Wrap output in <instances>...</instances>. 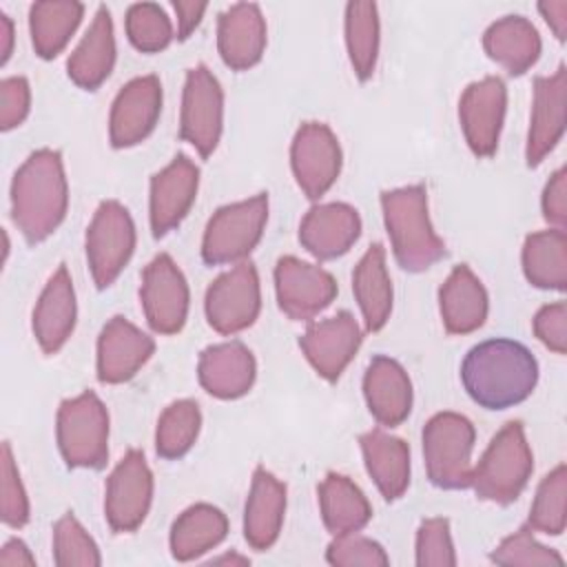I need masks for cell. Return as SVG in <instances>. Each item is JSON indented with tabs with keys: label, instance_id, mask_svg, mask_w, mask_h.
<instances>
[{
	"label": "cell",
	"instance_id": "cell-1",
	"mask_svg": "<svg viewBox=\"0 0 567 567\" xmlns=\"http://www.w3.org/2000/svg\"><path fill=\"white\" fill-rule=\"evenodd\" d=\"M461 381L474 403L485 410H507L523 403L536 388L538 363L514 339H487L474 346L461 363Z\"/></svg>",
	"mask_w": 567,
	"mask_h": 567
},
{
	"label": "cell",
	"instance_id": "cell-2",
	"mask_svg": "<svg viewBox=\"0 0 567 567\" xmlns=\"http://www.w3.org/2000/svg\"><path fill=\"white\" fill-rule=\"evenodd\" d=\"M69 186L62 155L53 148L31 153L11 182V219L29 244L44 241L64 219Z\"/></svg>",
	"mask_w": 567,
	"mask_h": 567
},
{
	"label": "cell",
	"instance_id": "cell-3",
	"mask_svg": "<svg viewBox=\"0 0 567 567\" xmlns=\"http://www.w3.org/2000/svg\"><path fill=\"white\" fill-rule=\"evenodd\" d=\"M383 221L396 264L423 272L445 257V241L434 233L427 213V190L421 184L381 193Z\"/></svg>",
	"mask_w": 567,
	"mask_h": 567
},
{
	"label": "cell",
	"instance_id": "cell-4",
	"mask_svg": "<svg viewBox=\"0 0 567 567\" xmlns=\"http://www.w3.org/2000/svg\"><path fill=\"white\" fill-rule=\"evenodd\" d=\"M532 472L534 456L523 423L509 421L494 434L478 465L472 470L470 487H474L481 501L509 505L520 496Z\"/></svg>",
	"mask_w": 567,
	"mask_h": 567
},
{
	"label": "cell",
	"instance_id": "cell-5",
	"mask_svg": "<svg viewBox=\"0 0 567 567\" xmlns=\"http://www.w3.org/2000/svg\"><path fill=\"white\" fill-rule=\"evenodd\" d=\"M58 447L69 467L102 470L109 458V412L93 390L58 408Z\"/></svg>",
	"mask_w": 567,
	"mask_h": 567
},
{
	"label": "cell",
	"instance_id": "cell-6",
	"mask_svg": "<svg viewBox=\"0 0 567 567\" xmlns=\"http://www.w3.org/2000/svg\"><path fill=\"white\" fill-rule=\"evenodd\" d=\"M474 425L456 412H439L423 427L427 478L441 489H465L472 481Z\"/></svg>",
	"mask_w": 567,
	"mask_h": 567
},
{
	"label": "cell",
	"instance_id": "cell-7",
	"mask_svg": "<svg viewBox=\"0 0 567 567\" xmlns=\"http://www.w3.org/2000/svg\"><path fill=\"white\" fill-rule=\"evenodd\" d=\"M268 221V195L226 204L213 213L202 239V259L208 266L244 261L259 244Z\"/></svg>",
	"mask_w": 567,
	"mask_h": 567
},
{
	"label": "cell",
	"instance_id": "cell-8",
	"mask_svg": "<svg viewBox=\"0 0 567 567\" xmlns=\"http://www.w3.org/2000/svg\"><path fill=\"white\" fill-rule=\"evenodd\" d=\"M135 250V224L126 206L106 199L86 228V261L100 290L109 288Z\"/></svg>",
	"mask_w": 567,
	"mask_h": 567
},
{
	"label": "cell",
	"instance_id": "cell-9",
	"mask_svg": "<svg viewBox=\"0 0 567 567\" xmlns=\"http://www.w3.org/2000/svg\"><path fill=\"white\" fill-rule=\"evenodd\" d=\"M224 126V91L206 64L188 69L182 95L179 137L202 157H210Z\"/></svg>",
	"mask_w": 567,
	"mask_h": 567
},
{
	"label": "cell",
	"instance_id": "cell-10",
	"mask_svg": "<svg viewBox=\"0 0 567 567\" xmlns=\"http://www.w3.org/2000/svg\"><path fill=\"white\" fill-rule=\"evenodd\" d=\"M208 326L219 334H237L250 328L261 308V288L255 264L239 261L221 272L204 299Z\"/></svg>",
	"mask_w": 567,
	"mask_h": 567
},
{
	"label": "cell",
	"instance_id": "cell-11",
	"mask_svg": "<svg viewBox=\"0 0 567 567\" xmlns=\"http://www.w3.org/2000/svg\"><path fill=\"white\" fill-rule=\"evenodd\" d=\"M153 501V474L144 452L128 450L106 481L104 516L113 532H135Z\"/></svg>",
	"mask_w": 567,
	"mask_h": 567
},
{
	"label": "cell",
	"instance_id": "cell-12",
	"mask_svg": "<svg viewBox=\"0 0 567 567\" xmlns=\"http://www.w3.org/2000/svg\"><path fill=\"white\" fill-rule=\"evenodd\" d=\"M292 175L308 199L323 197L341 173V146L323 122H303L290 146Z\"/></svg>",
	"mask_w": 567,
	"mask_h": 567
},
{
	"label": "cell",
	"instance_id": "cell-13",
	"mask_svg": "<svg viewBox=\"0 0 567 567\" xmlns=\"http://www.w3.org/2000/svg\"><path fill=\"white\" fill-rule=\"evenodd\" d=\"M140 299L146 323L157 334H175L184 328L188 315V284L171 255L159 252L142 270Z\"/></svg>",
	"mask_w": 567,
	"mask_h": 567
},
{
	"label": "cell",
	"instance_id": "cell-14",
	"mask_svg": "<svg viewBox=\"0 0 567 567\" xmlns=\"http://www.w3.org/2000/svg\"><path fill=\"white\" fill-rule=\"evenodd\" d=\"M275 292L286 317L308 321L334 301L337 281L321 266L288 255L275 266Z\"/></svg>",
	"mask_w": 567,
	"mask_h": 567
},
{
	"label": "cell",
	"instance_id": "cell-15",
	"mask_svg": "<svg viewBox=\"0 0 567 567\" xmlns=\"http://www.w3.org/2000/svg\"><path fill=\"white\" fill-rule=\"evenodd\" d=\"M507 89L496 75L472 82L458 102V120L467 146L476 157H492L498 148L505 120Z\"/></svg>",
	"mask_w": 567,
	"mask_h": 567
},
{
	"label": "cell",
	"instance_id": "cell-16",
	"mask_svg": "<svg viewBox=\"0 0 567 567\" xmlns=\"http://www.w3.org/2000/svg\"><path fill=\"white\" fill-rule=\"evenodd\" d=\"M162 113V82L157 75H142L120 89L109 117V137L115 148L144 142Z\"/></svg>",
	"mask_w": 567,
	"mask_h": 567
},
{
	"label": "cell",
	"instance_id": "cell-17",
	"mask_svg": "<svg viewBox=\"0 0 567 567\" xmlns=\"http://www.w3.org/2000/svg\"><path fill=\"white\" fill-rule=\"evenodd\" d=\"M199 188V168L179 153L166 168L151 177L148 219L153 237H164L188 215Z\"/></svg>",
	"mask_w": 567,
	"mask_h": 567
},
{
	"label": "cell",
	"instance_id": "cell-18",
	"mask_svg": "<svg viewBox=\"0 0 567 567\" xmlns=\"http://www.w3.org/2000/svg\"><path fill=\"white\" fill-rule=\"evenodd\" d=\"M361 346V328L357 319L341 310L323 321H315L299 337V348L308 363L326 381H337Z\"/></svg>",
	"mask_w": 567,
	"mask_h": 567
},
{
	"label": "cell",
	"instance_id": "cell-19",
	"mask_svg": "<svg viewBox=\"0 0 567 567\" xmlns=\"http://www.w3.org/2000/svg\"><path fill=\"white\" fill-rule=\"evenodd\" d=\"M565 100H567L565 66H558L554 75H538L534 80V102H532L527 146H525L527 166H538L560 142L565 133Z\"/></svg>",
	"mask_w": 567,
	"mask_h": 567
},
{
	"label": "cell",
	"instance_id": "cell-20",
	"mask_svg": "<svg viewBox=\"0 0 567 567\" xmlns=\"http://www.w3.org/2000/svg\"><path fill=\"white\" fill-rule=\"evenodd\" d=\"M155 352V341L124 317L104 323L97 337V379L115 385L133 379Z\"/></svg>",
	"mask_w": 567,
	"mask_h": 567
},
{
	"label": "cell",
	"instance_id": "cell-21",
	"mask_svg": "<svg viewBox=\"0 0 567 567\" xmlns=\"http://www.w3.org/2000/svg\"><path fill=\"white\" fill-rule=\"evenodd\" d=\"M361 235L359 213L343 202L312 206L299 224L301 246L317 259L328 261L346 255Z\"/></svg>",
	"mask_w": 567,
	"mask_h": 567
},
{
	"label": "cell",
	"instance_id": "cell-22",
	"mask_svg": "<svg viewBox=\"0 0 567 567\" xmlns=\"http://www.w3.org/2000/svg\"><path fill=\"white\" fill-rule=\"evenodd\" d=\"M255 374V357L241 341L208 346L197 361V377L202 388L224 401L244 396L252 388Z\"/></svg>",
	"mask_w": 567,
	"mask_h": 567
},
{
	"label": "cell",
	"instance_id": "cell-23",
	"mask_svg": "<svg viewBox=\"0 0 567 567\" xmlns=\"http://www.w3.org/2000/svg\"><path fill=\"white\" fill-rule=\"evenodd\" d=\"M217 49L226 66L246 71L255 66L266 49V20L252 2H239L219 13Z\"/></svg>",
	"mask_w": 567,
	"mask_h": 567
},
{
	"label": "cell",
	"instance_id": "cell-24",
	"mask_svg": "<svg viewBox=\"0 0 567 567\" xmlns=\"http://www.w3.org/2000/svg\"><path fill=\"white\" fill-rule=\"evenodd\" d=\"M78 306L71 275L64 264L49 277L35 308H33V337L42 352L55 354L75 328Z\"/></svg>",
	"mask_w": 567,
	"mask_h": 567
},
{
	"label": "cell",
	"instance_id": "cell-25",
	"mask_svg": "<svg viewBox=\"0 0 567 567\" xmlns=\"http://www.w3.org/2000/svg\"><path fill=\"white\" fill-rule=\"evenodd\" d=\"M363 396L370 414L381 425L394 427L412 410V381L399 361L377 354L363 374Z\"/></svg>",
	"mask_w": 567,
	"mask_h": 567
},
{
	"label": "cell",
	"instance_id": "cell-26",
	"mask_svg": "<svg viewBox=\"0 0 567 567\" xmlns=\"http://www.w3.org/2000/svg\"><path fill=\"white\" fill-rule=\"evenodd\" d=\"M286 514V485L266 467L252 474L250 492L244 507V538L257 549H270L281 532Z\"/></svg>",
	"mask_w": 567,
	"mask_h": 567
},
{
	"label": "cell",
	"instance_id": "cell-27",
	"mask_svg": "<svg viewBox=\"0 0 567 567\" xmlns=\"http://www.w3.org/2000/svg\"><path fill=\"white\" fill-rule=\"evenodd\" d=\"M115 64V38L111 11L100 4L91 27L80 44L73 49L66 62V73L73 84L84 91H95L113 71Z\"/></svg>",
	"mask_w": 567,
	"mask_h": 567
},
{
	"label": "cell",
	"instance_id": "cell-28",
	"mask_svg": "<svg viewBox=\"0 0 567 567\" xmlns=\"http://www.w3.org/2000/svg\"><path fill=\"white\" fill-rule=\"evenodd\" d=\"M439 308L450 334H470L485 323L487 292L470 266H454L447 275L439 290Z\"/></svg>",
	"mask_w": 567,
	"mask_h": 567
},
{
	"label": "cell",
	"instance_id": "cell-29",
	"mask_svg": "<svg viewBox=\"0 0 567 567\" xmlns=\"http://www.w3.org/2000/svg\"><path fill=\"white\" fill-rule=\"evenodd\" d=\"M365 470L385 501H396L410 485V447L403 439L379 427L359 439Z\"/></svg>",
	"mask_w": 567,
	"mask_h": 567
},
{
	"label": "cell",
	"instance_id": "cell-30",
	"mask_svg": "<svg viewBox=\"0 0 567 567\" xmlns=\"http://www.w3.org/2000/svg\"><path fill=\"white\" fill-rule=\"evenodd\" d=\"M483 47L509 75H523L540 58V35L523 16H505L492 22L483 35Z\"/></svg>",
	"mask_w": 567,
	"mask_h": 567
},
{
	"label": "cell",
	"instance_id": "cell-31",
	"mask_svg": "<svg viewBox=\"0 0 567 567\" xmlns=\"http://www.w3.org/2000/svg\"><path fill=\"white\" fill-rule=\"evenodd\" d=\"M317 494L323 525L332 536L361 532L372 518V507L365 494L343 474L328 472L319 483Z\"/></svg>",
	"mask_w": 567,
	"mask_h": 567
},
{
	"label": "cell",
	"instance_id": "cell-32",
	"mask_svg": "<svg viewBox=\"0 0 567 567\" xmlns=\"http://www.w3.org/2000/svg\"><path fill=\"white\" fill-rule=\"evenodd\" d=\"M352 292L370 332L381 330L392 312V281L385 268V250L372 244L352 272Z\"/></svg>",
	"mask_w": 567,
	"mask_h": 567
},
{
	"label": "cell",
	"instance_id": "cell-33",
	"mask_svg": "<svg viewBox=\"0 0 567 567\" xmlns=\"http://www.w3.org/2000/svg\"><path fill=\"white\" fill-rule=\"evenodd\" d=\"M228 534L226 514L208 503L186 507L171 527V554L186 563L217 547Z\"/></svg>",
	"mask_w": 567,
	"mask_h": 567
},
{
	"label": "cell",
	"instance_id": "cell-34",
	"mask_svg": "<svg viewBox=\"0 0 567 567\" xmlns=\"http://www.w3.org/2000/svg\"><path fill=\"white\" fill-rule=\"evenodd\" d=\"M84 4L73 0H47L33 2L29 9L31 44L42 60H51L69 44L80 20Z\"/></svg>",
	"mask_w": 567,
	"mask_h": 567
},
{
	"label": "cell",
	"instance_id": "cell-35",
	"mask_svg": "<svg viewBox=\"0 0 567 567\" xmlns=\"http://www.w3.org/2000/svg\"><path fill=\"white\" fill-rule=\"evenodd\" d=\"M523 272L532 286L563 292L567 288L565 230L549 228L527 235L523 244Z\"/></svg>",
	"mask_w": 567,
	"mask_h": 567
},
{
	"label": "cell",
	"instance_id": "cell-36",
	"mask_svg": "<svg viewBox=\"0 0 567 567\" xmlns=\"http://www.w3.org/2000/svg\"><path fill=\"white\" fill-rule=\"evenodd\" d=\"M346 47L359 80H370L379 58V13L374 2L346 7Z\"/></svg>",
	"mask_w": 567,
	"mask_h": 567
},
{
	"label": "cell",
	"instance_id": "cell-37",
	"mask_svg": "<svg viewBox=\"0 0 567 567\" xmlns=\"http://www.w3.org/2000/svg\"><path fill=\"white\" fill-rule=\"evenodd\" d=\"M202 427L199 405L190 399L173 401L159 414L155 430V450L162 458L175 461L182 458L197 441Z\"/></svg>",
	"mask_w": 567,
	"mask_h": 567
},
{
	"label": "cell",
	"instance_id": "cell-38",
	"mask_svg": "<svg viewBox=\"0 0 567 567\" xmlns=\"http://www.w3.org/2000/svg\"><path fill=\"white\" fill-rule=\"evenodd\" d=\"M567 467L565 463L556 465L538 485L534 503L529 507L527 525L536 532L560 536L567 523Z\"/></svg>",
	"mask_w": 567,
	"mask_h": 567
},
{
	"label": "cell",
	"instance_id": "cell-39",
	"mask_svg": "<svg viewBox=\"0 0 567 567\" xmlns=\"http://www.w3.org/2000/svg\"><path fill=\"white\" fill-rule=\"evenodd\" d=\"M126 35L142 53H157L173 40V24L155 2H137L126 11Z\"/></svg>",
	"mask_w": 567,
	"mask_h": 567
},
{
	"label": "cell",
	"instance_id": "cell-40",
	"mask_svg": "<svg viewBox=\"0 0 567 567\" xmlns=\"http://www.w3.org/2000/svg\"><path fill=\"white\" fill-rule=\"evenodd\" d=\"M53 560L58 567H100L102 556L95 540L80 520L66 512L53 525Z\"/></svg>",
	"mask_w": 567,
	"mask_h": 567
},
{
	"label": "cell",
	"instance_id": "cell-41",
	"mask_svg": "<svg viewBox=\"0 0 567 567\" xmlns=\"http://www.w3.org/2000/svg\"><path fill=\"white\" fill-rule=\"evenodd\" d=\"M534 529L529 525L518 527L514 534H509L507 538H503L498 543V547L489 554V560L496 565H563V556L538 543L532 534Z\"/></svg>",
	"mask_w": 567,
	"mask_h": 567
},
{
	"label": "cell",
	"instance_id": "cell-42",
	"mask_svg": "<svg viewBox=\"0 0 567 567\" xmlns=\"http://www.w3.org/2000/svg\"><path fill=\"white\" fill-rule=\"evenodd\" d=\"M326 560L334 567H385L390 565V558L385 549L368 538L354 534L334 536V540L326 549Z\"/></svg>",
	"mask_w": 567,
	"mask_h": 567
},
{
	"label": "cell",
	"instance_id": "cell-43",
	"mask_svg": "<svg viewBox=\"0 0 567 567\" xmlns=\"http://www.w3.org/2000/svg\"><path fill=\"white\" fill-rule=\"evenodd\" d=\"M416 565L419 567H454L456 565L447 518H427L419 525Z\"/></svg>",
	"mask_w": 567,
	"mask_h": 567
},
{
	"label": "cell",
	"instance_id": "cell-44",
	"mask_svg": "<svg viewBox=\"0 0 567 567\" xmlns=\"http://www.w3.org/2000/svg\"><path fill=\"white\" fill-rule=\"evenodd\" d=\"M0 494H2V523L9 527H22L29 520V498L20 481V472L16 467L9 441L2 443V465H0Z\"/></svg>",
	"mask_w": 567,
	"mask_h": 567
},
{
	"label": "cell",
	"instance_id": "cell-45",
	"mask_svg": "<svg viewBox=\"0 0 567 567\" xmlns=\"http://www.w3.org/2000/svg\"><path fill=\"white\" fill-rule=\"evenodd\" d=\"M31 106V89L27 78L13 75L0 82V128L11 131L24 122Z\"/></svg>",
	"mask_w": 567,
	"mask_h": 567
},
{
	"label": "cell",
	"instance_id": "cell-46",
	"mask_svg": "<svg viewBox=\"0 0 567 567\" xmlns=\"http://www.w3.org/2000/svg\"><path fill=\"white\" fill-rule=\"evenodd\" d=\"M534 334L556 354L567 352V306L565 301L543 306L534 317Z\"/></svg>",
	"mask_w": 567,
	"mask_h": 567
},
{
	"label": "cell",
	"instance_id": "cell-47",
	"mask_svg": "<svg viewBox=\"0 0 567 567\" xmlns=\"http://www.w3.org/2000/svg\"><path fill=\"white\" fill-rule=\"evenodd\" d=\"M543 217L558 230H565L567 224V168L560 166L543 190Z\"/></svg>",
	"mask_w": 567,
	"mask_h": 567
},
{
	"label": "cell",
	"instance_id": "cell-48",
	"mask_svg": "<svg viewBox=\"0 0 567 567\" xmlns=\"http://www.w3.org/2000/svg\"><path fill=\"white\" fill-rule=\"evenodd\" d=\"M206 2H173V9L177 11V38L186 40L195 27L199 24L204 11H206Z\"/></svg>",
	"mask_w": 567,
	"mask_h": 567
},
{
	"label": "cell",
	"instance_id": "cell-49",
	"mask_svg": "<svg viewBox=\"0 0 567 567\" xmlns=\"http://www.w3.org/2000/svg\"><path fill=\"white\" fill-rule=\"evenodd\" d=\"M538 11L543 13L545 22L551 27L554 35L565 42L567 38V2L565 0H549V2H540Z\"/></svg>",
	"mask_w": 567,
	"mask_h": 567
},
{
	"label": "cell",
	"instance_id": "cell-50",
	"mask_svg": "<svg viewBox=\"0 0 567 567\" xmlns=\"http://www.w3.org/2000/svg\"><path fill=\"white\" fill-rule=\"evenodd\" d=\"M0 565L2 567H20V565H35L33 554L20 538H11L4 543L0 551Z\"/></svg>",
	"mask_w": 567,
	"mask_h": 567
},
{
	"label": "cell",
	"instance_id": "cell-51",
	"mask_svg": "<svg viewBox=\"0 0 567 567\" xmlns=\"http://www.w3.org/2000/svg\"><path fill=\"white\" fill-rule=\"evenodd\" d=\"M13 49V22L0 11V64L4 66Z\"/></svg>",
	"mask_w": 567,
	"mask_h": 567
},
{
	"label": "cell",
	"instance_id": "cell-52",
	"mask_svg": "<svg viewBox=\"0 0 567 567\" xmlns=\"http://www.w3.org/2000/svg\"><path fill=\"white\" fill-rule=\"evenodd\" d=\"M210 563H215V565H221V563H230V565H248V558H244V556H237V554H226V556L213 558Z\"/></svg>",
	"mask_w": 567,
	"mask_h": 567
}]
</instances>
